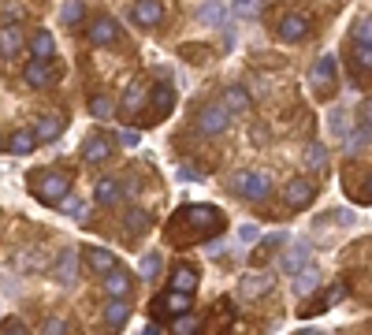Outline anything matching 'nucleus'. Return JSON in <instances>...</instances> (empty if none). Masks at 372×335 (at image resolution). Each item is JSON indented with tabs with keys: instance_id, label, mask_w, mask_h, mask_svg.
Wrapping results in <instances>:
<instances>
[{
	"instance_id": "nucleus-37",
	"label": "nucleus",
	"mask_w": 372,
	"mask_h": 335,
	"mask_svg": "<svg viewBox=\"0 0 372 335\" xmlns=\"http://www.w3.org/2000/svg\"><path fill=\"white\" fill-rule=\"evenodd\" d=\"M197 328H201V316L183 313V316H175V324H171V335H194Z\"/></svg>"
},
{
	"instance_id": "nucleus-12",
	"label": "nucleus",
	"mask_w": 372,
	"mask_h": 335,
	"mask_svg": "<svg viewBox=\"0 0 372 335\" xmlns=\"http://www.w3.org/2000/svg\"><path fill=\"white\" fill-rule=\"evenodd\" d=\"M316 186L309 183V179H294V183H287L283 197H287V209H305V205L313 202Z\"/></svg>"
},
{
	"instance_id": "nucleus-11",
	"label": "nucleus",
	"mask_w": 372,
	"mask_h": 335,
	"mask_svg": "<svg viewBox=\"0 0 372 335\" xmlns=\"http://www.w3.org/2000/svg\"><path fill=\"white\" fill-rule=\"evenodd\" d=\"M279 38H283V41H302V38H309V19H305L302 12H287L283 19H279Z\"/></svg>"
},
{
	"instance_id": "nucleus-25",
	"label": "nucleus",
	"mask_w": 372,
	"mask_h": 335,
	"mask_svg": "<svg viewBox=\"0 0 372 335\" xmlns=\"http://www.w3.org/2000/svg\"><path fill=\"white\" fill-rule=\"evenodd\" d=\"M316 287H320V272H316V268L309 265V268H302V272L294 276V294L298 298H309Z\"/></svg>"
},
{
	"instance_id": "nucleus-48",
	"label": "nucleus",
	"mask_w": 372,
	"mask_h": 335,
	"mask_svg": "<svg viewBox=\"0 0 372 335\" xmlns=\"http://www.w3.org/2000/svg\"><path fill=\"white\" fill-rule=\"evenodd\" d=\"M342 127H347V123H342V108H335V112H331V134H335V138H342Z\"/></svg>"
},
{
	"instance_id": "nucleus-26",
	"label": "nucleus",
	"mask_w": 372,
	"mask_h": 335,
	"mask_svg": "<svg viewBox=\"0 0 372 335\" xmlns=\"http://www.w3.org/2000/svg\"><path fill=\"white\" fill-rule=\"evenodd\" d=\"M342 298H347V287H342V283H335V291H331V294H320L313 305H305V310H302V316H313V313H324V310H331L335 302H342Z\"/></svg>"
},
{
	"instance_id": "nucleus-15",
	"label": "nucleus",
	"mask_w": 372,
	"mask_h": 335,
	"mask_svg": "<svg viewBox=\"0 0 372 335\" xmlns=\"http://www.w3.org/2000/svg\"><path fill=\"white\" fill-rule=\"evenodd\" d=\"M105 294L108 298H127L131 294V272H127L123 265H116L112 272L105 276Z\"/></svg>"
},
{
	"instance_id": "nucleus-8",
	"label": "nucleus",
	"mask_w": 372,
	"mask_h": 335,
	"mask_svg": "<svg viewBox=\"0 0 372 335\" xmlns=\"http://www.w3.org/2000/svg\"><path fill=\"white\" fill-rule=\"evenodd\" d=\"M89 45H97V49H105V45H120V23L101 15V19L89 23Z\"/></svg>"
},
{
	"instance_id": "nucleus-36",
	"label": "nucleus",
	"mask_w": 372,
	"mask_h": 335,
	"mask_svg": "<svg viewBox=\"0 0 372 335\" xmlns=\"http://www.w3.org/2000/svg\"><path fill=\"white\" fill-rule=\"evenodd\" d=\"M123 224H127V231H131V235H142L145 228H149V213H145V209H127Z\"/></svg>"
},
{
	"instance_id": "nucleus-33",
	"label": "nucleus",
	"mask_w": 372,
	"mask_h": 335,
	"mask_svg": "<svg viewBox=\"0 0 372 335\" xmlns=\"http://www.w3.org/2000/svg\"><path fill=\"white\" fill-rule=\"evenodd\" d=\"M142 101H149V86H145V83H138V86H131V89H127V97H123V112H138V108H142Z\"/></svg>"
},
{
	"instance_id": "nucleus-4",
	"label": "nucleus",
	"mask_w": 372,
	"mask_h": 335,
	"mask_svg": "<svg viewBox=\"0 0 372 335\" xmlns=\"http://www.w3.org/2000/svg\"><path fill=\"white\" fill-rule=\"evenodd\" d=\"M335 78H339V63H335L331 52H328V56H316L313 71H309V83H313L316 94H320V97L335 94Z\"/></svg>"
},
{
	"instance_id": "nucleus-28",
	"label": "nucleus",
	"mask_w": 372,
	"mask_h": 335,
	"mask_svg": "<svg viewBox=\"0 0 372 335\" xmlns=\"http://www.w3.org/2000/svg\"><path fill=\"white\" fill-rule=\"evenodd\" d=\"M75 279H78V253L75 250H63V257H60V283L63 287H75Z\"/></svg>"
},
{
	"instance_id": "nucleus-50",
	"label": "nucleus",
	"mask_w": 372,
	"mask_h": 335,
	"mask_svg": "<svg viewBox=\"0 0 372 335\" xmlns=\"http://www.w3.org/2000/svg\"><path fill=\"white\" fill-rule=\"evenodd\" d=\"M142 335H164V332H160V324L153 321V324H145V332H142Z\"/></svg>"
},
{
	"instance_id": "nucleus-23",
	"label": "nucleus",
	"mask_w": 372,
	"mask_h": 335,
	"mask_svg": "<svg viewBox=\"0 0 372 335\" xmlns=\"http://www.w3.org/2000/svg\"><path fill=\"white\" fill-rule=\"evenodd\" d=\"M30 52H34V60H52L56 56V41H52V34L49 30H38L30 38Z\"/></svg>"
},
{
	"instance_id": "nucleus-34",
	"label": "nucleus",
	"mask_w": 372,
	"mask_h": 335,
	"mask_svg": "<svg viewBox=\"0 0 372 335\" xmlns=\"http://www.w3.org/2000/svg\"><path fill=\"white\" fill-rule=\"evenodd\" d=\"M305 168H313V171L328 168V149H324L320 142H309V146H305Z\"/></svg>"
},
{
	"instance_id": "nucleus-19",
	"label": "nucleus",
	"mask_w": 372,
	"mask_h": 335,
	"mask_svg": "<svg viewBox=\"0 0 372 335\" xmlns=\"http://www.w3.org/2000/svg\"><path fill=\"white\" fill-rule=\"evenodd\" d=\"M127 316H131V305H127V298H112V302L105 305V328L108 332H120L127 324Z\"/></svg>"
},
{
	"instance_id": "nucleus-3",
	"label": "nucleus",
	"mask_w": 372,
	"mask_h": 335,
	"mask_svg": "<svg viewBox=\"0 0 372 335\" xmlns=\"http://www.w3.org/2000/svg\"><path fill=\"white\" fill-rule=\"evenodd\" d=\"M231 123V112L223 105H201L197 108V134H205V138H216V134H223Z\"/></svg>"
},
{
	"instance_id": "nucleus-6",
	"label": "nucleus",
	"mask_w": 372,
	"mask_h": 335,
	"mask_svg": "<svg viewBox=\"0 0 372 335\" xmlns=\"http://www.w3.org/2000/svg\"><path fill=\"white\" fill-rule=\"evenodd\" d=\"M190 298L194 294H179V291L157 294L153 298V316H183V313H190Z\"/></svg>"
},
{
	"instance_id": "nucleus-49",
	"label": "nucleus",
	"mask_w": 372,
	"mask_h": 335,
	"mask_svg": "<svg viewBox=\"0 0 372 335\" xmlns=\"http://www.w3.org/2000/svg\"><path fill=\"white\" fill-rule=\"evenodd\" d=\"M361 123H365V127H372V101H365V105H361Z\"/></svg>"
},
{
	"instance_id": "nucleus-46",
	"label": "nucleus",
	"mask_w": 372,
	"mask_h": 335,
	"mask_svg": "<svg viewBox=\"0 0 372 335\" xmlns=\"http://www.w3.org/2000/svg\"><path fill=\"white\" fill-rule=\"evenodd\" d=\"M116 138H120L127 149H134V146H138V142H142V134H138V131H131V127H123V131L116 134Z\"/></svg>"
},
{
	"instance_id": "nucleus-13",
	"label": "nucleus",
	"mask_w": 372,
	"mask_h": 335,
	"mask_svg": "<svg viewBox=\"0 0 372 335\" xmlns=\"http://www.w3.org/2000/svg\"><path fill=\"white\" fill-rule=\"evenodd\" d=\"M83 257H86V265H89V272H101V276H108L120 261H116V253L112 250H105V246H86L83 250Z\"/></svg>"
},
{
	"instance_id": "nucleus-32",
	"label": "nucleus",
	"mask_w": 372,
	"mask_h": 335,
	"mask_svg": "<svg viewBox=\"0 0 372 335\" xmlns=\"http://www.w3.org/2000/svg\"><path fill=\"white\" fill-rule=\"evenodd\" d=\"M160 268H164V257H160V253H145V257L138 261V276L149 279V283L160 276Z\"/></svg>"
},
{
	"instance_id": "nucleus-52",
	"label": "nucleus",
	"mask_w": 372,
	"mask_h": 335,
	"mask_svg": "<svg viewBox=\"0 0 372 335\" xmlns=\"http://www.w3.org/2000/svg\"><path fill=\"white\" fill-rule=\"evenodd\" d=\"M298 335H320V332H313V328H309V332H298Z\"/></svg>"
},
{
	"instance_id": "nucleus-9",
	"label": "nucleus",
	"mask_w": 372,
	"mask_h": 335,
	"mask_svg": "<svg viewBox=\"0 0 372 335\" xmlns=\"http://www.w3.org/2000/svg\"><path fill=\"white\" fill-rule=\"evenodd\" d=\"M272 291V272H246L239 279V298L242 302H253V298Z\"/></svg>"
},
{
	"instance_id": "nucleus-20",
	"label": "nucleus",
	"mask_w": 372,
	"mask_h": 335,
	"mask_svg": "<svg viewBox=\"0 0 372 335\" xmlns=\"http://www.w3.org/2000/svg\"><path fill=\"white\" fill-rule=\"evenodd\" d=\"M197 19H201L205 26H223L228 23V8H223L220 0H205V4L197 8Z\"/></svg>"
},
{
	"instance_id": "nucleus-41",
	"label": "nucleus",
	"mask_w": 372,
	"mask_h": 335,
	"mask_svg": "<svg viewBox=\"0 0 372 335\" xmlns=\"http://www.w3.org/2000/svg\"><path fill=\"white\" fill-rule=\"evenodd\" d=\"M353 41H369L372 45V15L369 19H358V26H353Z\"/></svg>"
},
{
	"instance_id": "nucleus-22",
	"label": "nucleus",
	"mask_w": 372,
	"mask_h": 335,
	"mask_svg": "<svg viewBox=\"0 0 372 335\" xmlns=\"http://www.w3.org/2000/svg\"><path fill=\"white\" fill-rule=\"evenodd\" d=\"M94 197H97V205H116L123 197V183L120 179H101L94 190Z\"/></svg>"
},
{
	"instance_id": "nucleus-31",
	"label": "nucleus",
	"mask_w": 372,
	"mask_h": 335,
	"mask_svg": "<svg viewBox=\"0 0 372 335\" xmlns=\"http://www.w3.org/2000/svg\"><path fill=\"white\" fill-rule=\"evenodd\" d=\"M112 112H116V101L108 94H94V97H89V116H94V120H112Z\"/></svg>"
},
{
	"instance_id": "nucleus-2",
	"label": "nucleus",
	"mask_w": 372,
	"mask_h": 335,
	"mask_svg": "<svg viewBox=\"0 0 372 335\" xmlns=\"http://www.w3.org/2000/svg\"><path fill=\"white\" fill-rule=\"evenodd\" d=\"M34 194H38V202L45 205H60L63 197L71 194V175L67 171H38V175L30 179Z\"/></svg>"
},
{
	"instance_id": "nucleus-21",
	"label": "nucleus",
	"mask_w": 372,
	"mask_h": 335,
	"mask_svg": "<svg viewBox=\"0 0 372 335\" xmlns=\"http://www.w3.org/2000/svg\"><path fill=\"white\" fill-rule=\"evenodd\" d=\"M0 52H4V56H19V52H23V30H19V23L0 30Z\"/></svg>"
},
{
	"instance_id": "nucleus-7",
	"label": "nucleus",
	"mask_w": 372,
	"mask_h": 335,
	"mask_svg": "<svg viewBox=\"0 0 372 335\" xmlns=\"http://www.w3.org/2000/svg\"><path fill=\"white\" fill-rule=\"evenodd\" d=\"M127 15H131L138 26H149V30H153V26L164 23V4H160V0H134Z\"/></svg>"
},
{
	"instance_id": "nucleus-44",
	"label": "nucleus",
	"mask_w": 372,
	"mask_h": 335,
	"mask_svg": "<svg viewBox=\"0 0 372 335\" xmlns=\"http://www.w3.org/2000/svg\"><path fill=\"white\" fill-rule=\"evenodd\" d=\"M60 205H63V213H67V216H86V205H83V202H78V197H71V194H67V197H63V202H60Z\"/></svg>"
},
{
	"instance_id": "nucleus-51",
	"label": "nucleus",
	"mask_w": 372,
	"mask_h": 335,
	"mask_svg": "<svg viewBox=\"0 0 372 335\" xmlns=\"http://www.w3.org/2000/svg\"><path fill=\"white\" fill-rule=\"evenodd\" d=\"M365 202H372V175H369V186H365Z\"/></svg>"
},
{
	"instance_id": "nucleus-29",
	"label": "nucleus",
	"mask_w": 372,
	"mask_h": 335,
	"mask_svg": "<svg viewBox=\"0 0 372 335\" xmlns=\"http://www.w3.org/2000/svg\"><path fill=\"white\" fill-rule=\"evenodd\" d=\"M223 108H228V112H246V108H250V94L242 86H228V89H223Z\"/></svg>"
},
{
	"instance_id": "nucleus-43",
	"label": "nucleus",
	"mask_w": 372,
	"mask_h": 335,
	"mask_svg": "<svg viewBox=\"0 0 372 335\" xmlns=\"http://www.w3.org/2000/svg\"><path fill=\"white\" fill-rule=\"evenodd\" d=\"M234 12H239L242 19H253V15L261 12V4H257V0H234Z\"/></svg>"
},
{
	"instance_id": "nucleus-16",
	"label": "nucleus",
	"mask_w": 372,
	"mask_h": 335,
	"mask_svg": "<svg viewBox=\"0 0 372 335\" xmlns=\"http://www.w3.org/2000/svg\"><path fill=\"white\" fill-rule=\"evenodd\" d=\"M145 105H153L149 120H164V116L171 112V105H175V94H171V86H153L149 89V101H145Z\"/></svg>"
},
{
	"instance_id": "nucleus-17",
	"label": "nucleus",
	"mask_w": 372,
	"mask_h": 335,
	"mask_svg": "<svg viewBox=\"0 0 372 335\" xmlns=\"http://www.w3.org/2000/svg\"><path fill=\"white\" fill-rule=\"evenodd\" d=\"M283 272H290V276H298L302 268H309V242H298V246H290L287 253H283Z\"/></svg>"
},
{
	"instance_id": "nucleus-14",
	"label": "nucleus",
	"mask_w": 372,
	"mask_h": 335,
	"mask_svg": "<svg viewBox=\"0 0 372 335\" xmlns=\"http://www.w3.org/2000/svg\"><path fill=\"white\" fill-rule=\"evenodd\" d=\"M83 157L89 160V164H105V160L112 157V142H108L105 134H89V138L83 142Z\"/></svg>"
},
{
	"instance_id": "nucleus-39",
	"label": "nucleus",
	"mask_w": 372,
	"mask_h": 335,
	"mask_svg": "<svg viewBox=\"0 0 372 335\" xmlns=\"http://www.w3.org/2000/svg\"><path fill=\"white\" fill-rule=\"evenodd\" d=\"M60 19L67 23V26H71V23H78V19H83V4H78V0H67V4L60 8Z\"/></svg>"
},
{
	"instance_id": "nucleus-5",
	"label": "nucleus",
	"mask_w": 372,
	"mask_h": 335,
	"mask_svg": "<svg viewBox=\"0 0 372 335\" xmlns=\"http://www.w3.org/2000/svg\"><path fill=\"white\" fill-rule=\"evenodd\" d=\"M234 190H239L246 202H265L272 194V179L261 175V171H242V175L234 179Z\"/></svg>"
},
{
	"instance_id": "nucleus-27",
	"label": "nucleus",
	"mask_w": 372,
	"mask_h": 335,
	"mask_svg": "<svg viewBox=\"0 0 372 335\" xmlns=\"http://www.w3.org/2000/svg\"><path fill=\"white\" fill-rule=\"evenodd\" d=\"M350 60H353V71H361V75H372V45H369V41H353Z\"/></svg>"
},
{
	"instance_id": "nucleus-42",
	"label": "nucleus",
	"mask_w": 372,
	"mask_h": 335,
	"mask_svg": "<svg viewBox=\"0 0 372 335\" xmlns=\"http://www.w3.org/2000/svg\"><path fill=\"white\" fill-rule=\"evenodd\" d=\"M279 242H283V235H272V239L265 242V246H257V250H253V261H257V265H261V261H268V250H276Z\"/></svg>"
},
{
	"instance_id": "nucleus-1",
	"label": "nucleus",
	"mask_w": 372,
	"mask_h": 335,
	"mask_svg": "<svg viewBox=\"0 0 372 335\" xmlns=\"http://www.w3.org/2000/svg\"><path fill=\"white\" fill-rule=\"evenodd\" d=\"M220 231H223V213L212 209V205H183L168 224L171 242H183V246L205 242L208 235H220Z\"/></svg>"
},
{
	"instance_id": "nucleus-38",
	"label": "nucleus",
	"mask_w": 372,
	"mask_h": 335,
	"mask_svg": "<svg viewBox=\"0 0 372 335\" xmlns=\"http://www.w3.org/2000/svg\"><path fill=\"white\" fill-rule=\"evenodd\" d=\"M41 335H71V324H67V316H45V324H41Z\"/></svg>"
},
{
	"instance_id": "nucleus-35",
	"label": "nucleus",
	"mask_w": 372,
	"mask_h": 335,
	"mask_svg": "<svg viewBox=\"0 0 372 335\" xmlns=\"http://www.w3.org/2000/svg\"><path fill=\"white\" fill-rule=\"evenodd\" d=\"M34 146H38V134H34V131H15L12 134V153H15V157L34 153Z\"/></svg>"
},
{
	"instance_id": "nucleus-45",
	"label": "nucleus",
	"mask_w": 372,
	"mask_h": 335,
	"mask_svg": "<svg viewBox=\"0 0 372 335\" xmlns=\"http://www.w3.org/2000/svg\"><path fill=\"white\" fill-rule=\"evenodd\" d=\"M0 19H4V26H15V23L23 19V8L19 4H8L4 12H0Z\"/></svg>"
},
{
	"instance_id": "nucleus-30",
	"label": "nucleus",
	"mask_w": 372,
	"mask_h": 335,
	"mask_svg": "<svg viewBox=\"0 0 372 335\" xmlns=\"http://www.w3.org/2000/svg\"><path fill=\"white\" fill-rule=\"evenodd\" d=\"M60 120H52V116H38L34 120V134H38V142H52V138H60Z\"/></svg>"
},
{
	"instance_id": "nucleus-24",
	"label": "nucleus",
	"mask_w": 372,
	"mask_h": 335,
	"mask_svg": "<svg viewBox=\"0 0 372 335\" xmlns=\"http://www.w3.org/2000/svg\"><path fill=\"white\" fill-rule=\"evenodd\" d=\"M372 142V127H365V123H358L353 131L347 134V142H342V149H347V157H353V153H361Z\"/></svg>"
},
{
	"instance_id": "nucleus-10",
	"label": "nucleus",
	"mask_w": 372,
	"mask_h": 335,
	"mask_svg": "<svg viewBox=\"0 0 372 335\" xmlns=\"http://www.w3.org/2000/svg\"><path fill=\"white\" fill-rule=\"evenodd\" d=\"M23 78H26V86L45 89V86L52 83V78H56V63H52V60H34V63H26Z\"/></svg>"
},
{
	"instance_id": "nucleus-47",
	"label": "nucleus",
	"mask_w": 372,
	"mask_h": 335,
	"mask_svg": "<svg viewBox=\"0 0 372 335\" xmlns=\"http://www.w3.org/2000/svg\"><path fill=\"white\" fill-rule=\"evenodd\" d=\"M257 235H261L257 224H242V228H239V239L246 242V246H250V242H257Z\"/></svg>"
},
{
	"instance_id": "nucleus-40",
	"label": "nucleus",
	"mask_w": 372,
	"mask_h": 335,
	"mask_svg": "<svg viewBox=\"0 0 372 335\" xmlns=\"http://www.w3.org/2000/svg\"><path fill=\"white\" fill-rule=\"evenodd\" d=\"M0 335H30V332H26V324L19 316H8V321L0 324Z\"/></svg>"
},
{
	"instance_id": "nucleus-18",
	"label": "nucleus",
	"mask_w": 372,
	"mask_h": 335,
	"mask_svg": "<svg viewBox=\"0 0 372 335\" xmlns=\"http://www.w3.org/2000/svg\"><path fill=\"white\" fill-rule=\"evenodd\" d=\"M197 268L194 265H179L175 272H171V291H179V294H194L197 291Z\"/></svg>"
}]
</instances>
